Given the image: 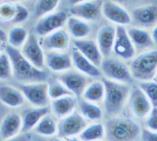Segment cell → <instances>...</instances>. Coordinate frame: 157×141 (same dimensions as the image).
Masks as SVG:
<instances>
[{"label": "cell", "mask_w": 157, "mask_h": 141, "mask_svg": "<svg viewBox=\"0 0 157 141\" xmlns=\"http://www.w3.org/2000/svg\"><path fill=\"white\" fill-rule=\"evenodd\" d=\"M6 46L7 45H5V42H2V41L0 40V55L1 53H2V51L4 50H6Z\"/></svg>", "instance_id": "obj_43"}, {"label": "cell", "mask_w": 157, "mask_h": 141, "mask_svg": "<svg viewBox=\"0 0 157 141\" xmlns=\"http://www.w3.org/2000/svg\"><path fill=\"white\" fill-rule=\"evenodd\" d=\"M50 109L48 106L44 107L29 108L25 110L22 113L21 131L26 133L34 129L39 122L45 116L48 115Z\"/></svg>", "instance_id": "obj_16"}, {"label": "cell", "mask_w": 157, "mask_h": 141, "mask_svg": "<svg viewBox=\"0 0 157 141\" xmlns=\"http://www.w3.org/2000/svg\"><path fill=\"white\" fill-rule=\"evenodd\" d=\"M107 141H136L140 134L138 124L127 118H113L105 124Z\"/></svg>", "instance_id": "obj_2"}, {"label": "cell", "mask_w": 157, "mask_h": 141, "mask_svg": "<svg viewBox=\"0 0 157 141\" xmlns=\"http://www.w3.org/2000/svg\"><path fill=\"white\" fill-rule=\"evenodd\" d=\"M28 35V31L25 28L15 26L9 30L7 35V40L10 46L18 49L25 44Z\"/></svg>", "instance_id": "obj_27"}, {"label": "cell", "mask_w": 157, "mask_h": 141, "mask_svg": "<svg viewBox=\"0 0 157 141\" xmlns=\"http://www.w3.org/2000/svg\"><path fill=\"white\" fill-rule=\"evenodd\" d=\"M86 121L83 116L77 112L62 118L58 123L57 134L59 138L75 137L86 128Z\"/></svg>", "instance_id": "obj_6"}, {"label": "cell", "mask_w": 157, "mask_h": 141, "mask_svg": "<svg viewBox=\"0 0 157 141\" xmlns=\"http://www.w3.org/2000/svg\"><path fill=\"white\" fill-rule=\"evenodd\" d=\"M77 104V101L72 96H66L52 101V110L59 118H64L71 114Z\"/></svg>", "instance_id": "obj_24"}, {"label": "cell", "mask_w": 157, "mask_h": 141, "mask_svg": "<svg viewBox=\"0 0 157 141\" xmlns=\"http://www.w3.org/2000/svg\"><path fill=\"white\" fill-rule=\"evenodd\" d=\"M12 75V67L6 53L0 55V80H7Z\"/></svg>", "instance_id": "obj_36"}, {"label": "cell", "mask_w": 157, "mask_h": 141, "mask_svg": "<svg viewBox=\"0 0 157 141\" xmlns=\"http://www.w3.org/2000/svg\"><path fill=\"white\" fill-rule=\"evenodd\" d=\"M131 73L142 81L152 79L157 71V50L150 51L137 56L131 63Z\"/></svg>", "instance_id": "obj_4"}, {"label": "cell", "mask_w": 157, "mask_h": 141, "mask_svg": "<svg viewBox=\"0 0 157 141\" xmlns=\"http://www.w3.org/2000/svg\"><path fill=\"white\" fill-rule=\"evenodd\" d=\"M23 56L36 67L42 69L45 63L42 48L34 33H29L20 51Z\"/></svg>", "instance_id": "obj_7"}, {"label": "cell", "mask_w": 157, "mask_h": 141, "mask_svg": "<svg viewBox=\"0 0 157 141\" xmlns=\"http://www.w3.org/2000/svg\"><path fill=\"white\" fill-rule=\"evenodd\" d=\"M48 97L55 100L66 96H72V94L66 88V86L58 81H55L48 86Z\"/></svg>", "instance_id": "obj_33"}, {"label": "cell", "mask_w": 157, "mask_h": 141, "mask_svg": "<svg viewBox=\"0 0 157 141\" xmlns=\"http://www.w3.org/2000/svg\"><path fill=\"white\" fill-rule=\"evenodd\" d=\"M105 95V88L102 82H94L85 90L83 96L88 102H97L102 99Z\"/></svg>", "instance_id": "obj_29"}, {"label": "cell", "mask_w": 157, "mask_h": 141, "mask_svg": "<svg viewBox=\"0 0 157 141\" xmlns=\"http://www.w3.org/2000/svg\"><path fill=\"white\" fill-rule=\"evenodd\" d=\"M152 39L155 44H157V26L153 29L152 32Z\"/></svg>", "instance_id": "obj_42"}, {"label": "cell", "mask_w": 157, "mask_h": 141, "mask_svg": "<svg viewBox=\"0 0 157 141\" xmlns=\"http://www.w3.org/2000/svg\"><path fill=\"white\" fill-rule=\"evenodd\" d=\"M129 103L133 113L140 118L146 116L151 110L149 99L139 86H135L132 90Z\"/></svg>", "instance_id": "obj_12"}, {"label": "cell", "mask_w": 157, "mask_h": 141, "mask_svg": "<svg viewBox=\"0 0 157 141\" xmlns=\"http://www.w3.org/2000/svg\"><path fill=\"white\" fill-rule=\"evenodd\" d=\"M16 11V4L9 1L0 2V21H12Z\"/></svg>", "instance_id": "obj_34"}, {"label": "cell", "mask_w": 157, "mask_h": 141, "mask_svg": "<svg viewBox=\"0 0 157 141\" xmlns=\"http://www.w3.org/2000/svg\"><path fill=\"white\" fill-rule=\"evenodd\" d=\"M0 101L5 105L16 108L22 105L25 97L21 91L9 85L0 86Z\"/></svg>", "instance_id": "obj_23"}, {"label": "cell", "mask_w": 157, "mask_h": 141, "mask_svg": "<svg viewBox=\"0 0 157 141\" xmlns=\"http://www.w3.org/2000/svg\"><path fill=\"white\" fill-rule=\"evenodd\" d=\"M34 131L39 135L51 137L57 134L58 124L53 117L47 115L39 122L34 128Z\"/></svg>", "instance_id": "obj_28"}, {"label": "cell", "mask_w": 157, "mask_h": 141, "mask_svg": "<svg viewBox=\"0 0 157 141\" xmlns=\"http://www.w3.org/2000/svg\"><path fill=\"white\" fill-rule=\"evenodd\" d=\"M78 107L82 116L90 121L99 120L102 116L101 108L88 101H80Z\"/></svg>", "instance_id": "obj_30"}, {"label": "cell", "mask_w": 157, "mask_h": 141, "mask_svg": "<svg viewBox=\"0 0 157 141\" xmlns=\"http://www.w3.org/2000/svg\"><path fill=\"white\" fill-rule=\"evenodd\" d=\"M155 78H156V81H157V71H156V74H155Z\"/></svg>", "instance_id": "obj_46"}, {"label": "cell", "mask_w": 157, "mask_h": 141, "mask_svg": "<svg viewBox=\"0 0 157 141\" xmlns=\"http://www.w3.org/2000/svg\"><path fill=\"white\" fill-rule=\"evenodd\" d=\"M75 48L96 66L102 63V54L98 45L92 40L78 39L73 42Z\"/></svg>", "instance_id": "obj_14"}, {"label": "cell", "mask_w": 157, "mask_h": 141, "mask_svg": "<svg viewBox=\"0 0 157 141\" xmlns=\"http://www.w3.org/2000/svg\"><path fill=\"white\" fill-rule=\"evenodd\" d=\"M29 17V11L24 6L19 4H16V11L12 22L13 23H20L25 21Z\"/></svg>", "instance_id": "obj_37"}, {"label": "cell", "mask_w": 157, "mask_h": 141, "mask_svg": "<svg viewBox=\"0 0 157 141\" xmlns=\"http://www.w3.org/2000/svg\"><path fill=\"white\" fill-rule=\"evenodd\" d=\"M5 51L12 64V74L17 80L25 83H32L45 82L48 79V73L33 66L17 48L8 45Z\"/></svg>", "instance_id": "obj_1"}, {"label": "cell", "mask_w": 157, "mask_h": 141, "mask_svg": "<svg viewBox=\"0 0 157 141\" xmlns=\"http://www.w3.org/2000/svg\"><path fill=\"white\" fill-rule=\"evenodd\" d=\"M142 139L143 141H157V132H153L147 129H143L142 131Z\"/></svg>", "instance_id": "obj_39"}, {"label": "cell", "mask_w": 157, "mask_h": 141, "mask_svg": "<svg viewBox=\"0 0 157 141\" xmlns=\"http://www.w3.org/2000/svg\"><path fill=\"white\" fill-rule=\"evenodd\" d=\"M66 20L67 16L63 11L48 14L42 17L36 23L35 26L36 33L40 36H46L61 29Z\"/></svg>", "instance_id": "obj_9"}, {"label": "cell", "mask_w": 157, "mask_h": 141, "mask_svg": "<svg viewBox=\"0 0 157 141\" xmlns=\"http://www.w3.org/2000/svg\"><path fill=\"white\" fill-rule=\"evenodd\" d=\"M102 3L99 1H79L70 9V13L75 17L87 21H95L100 16Z\"/></svg>", "instance_id": "obj_10"}, {"label": "cell", "mask_w": 157, "mask_h": 141, "mask_svg": "<svg viewBox=\"0 0 157 141\" xmlns=\"http://www.w3.org/2000/svg\"><path fill=\"white\" fill-rule=\"evenodd\" d=\"M71 58L72 64L80 72L92 77L101 76V72L98 67L83 56L75 48L72 49Z\"/></svg>", "instance_id": "obj_22"}, {"label": "cell", "mask_w": 157, "mask_h": 141, "mask_svg": "<svg viewBox=\"0 0 157 141\" xmlns=\"http://www.w3.org/2000/svg\"><path fill=\"white\" fill-rule=\"evenodd\" d=\"M45 64L54 72H63L71 67L72 61L71 56L67 53L52 51L47 54Z\"/></svg>", "instance_id": "obj_21"}, {"label": "cell", "mask_w": 157, "mask_h": 141, "mask_svg": "<svg viewBox=\"0 0 157 141\" xmlns=\"http://www.w3.org/2000/svg\"><path fill=\"white\" fill-rule=\"evenodd\" d=\"M128 34L132 44L134 43L139 48H148L153 45V41L151 37L145 30L134 28H130Z\"/></svg>", "instance_id": "obj_26"}, {"label": "cell", "mask_w": 157, "mask_h": 141, "mask_svg": "<svg viewBox=\"0 0 157 141\" xmlns=\"http://www.w3.org/2000/svg\"><path fill=\"white\" fill-rule=\"evenodd\" d=\"M52 141H64L61 138H59V137H58V138H55Z\"/></svg>", "instance_id": "obj_45"}, {"label": "cell", "mask_w": 157, "mask_h": 141, "mask_svg": "<svg viewBox=\"0 0 157 141\" xmlns=\"http://www.w3.org/2000/svg\"><path fill=\"white\" fill-rule=\"evenodd\" d=\"M139 87L145 94L154 107H157V83L145 82L140 83Z\"/></svg>", "instance_id": "obj_35"}, {"label": "cell", "mask_w": 157, "mask_h": 141, "mask_svg": "<svg viewBox=\"0 0 157 141\" xmlns=\"http://www.w3.org/2000/svg\"><path fill=\"white\" fill-rule=\"evenodd\" d=\"M59 3V1H38L36 2L34 12L37 17H43L55 10Z\"/></svg>", "instance_id": "obj_32"}, {"label": "cell", "mask_w": 157, "mask_h": 141, "mask_svg": "<svg viewBox=\"0 0 157 141\" xmlns=\"http://www.w3.org/2000/svg\"><path fill=\"white\" fill-rule=\"evenodd\" d=\"M22 128V120L20 115L10 113L2 120L0 125L1 138L6 140L17 135Z\"/></svg>", "instance_id": "obj_18"}, {"label": "cell", "mask_w": 157, "mask_h": 141, "mask_svg": "<svg viewBox=\"0 0 157 141\" xmlns=\"http://www.w3.org/2000/svg\"><path fill=\"white\" fill-rule=\"evenodd\" d=\"M96 141H99V140H96Z\"/></svg>", "instance_id": "obj_47"}, {"label": "cell", "mask_w": 157, "mask_h": 141, "mask_svg": "<svg viewBox=\"0 0 157 141\" xmlns=\"http://www.w3.org/2000/svg\"><path fill=\"white\" fill-rule=\"evenodd\" d=\"M31 136L28 132L18 134L17 135L4 141H31Z\"/></svg>", "instance_id": "obj_40"}, {"label": "cell", "mask_w": 157, "mask_h": 141, "mask_svg": "<svg viewBox=\"0 0 157 141\" xmlns=\"http://www.w3.org/2000/svg\"><path fill=\"white\" fill-rule=\"evenodd\" d=\"M115 32V28L110 26L102 27L98 32V46L101 54L105 57L110 55L113 48Z\"/></svg>", "instance_id": "obj_20"}, {"label": "cell", "mask_w": 157, "mask_h": 141, "mask_svg": "<svg viewBox=\"0 0 157 141\" xmlns=\"http://www.w3.org/2000/svg\"><path fill=\"white\" fill-rule=\"evenodd\" d=\"M67 26L71 35L77 40L83 39L90 32V26L84 21L75 17H69L67 20Z\"/></svg>", "instance_id": "obj_25"}, {"label": "cell", "mask_w": 157, "mask_h": 141, "mask_svg": "<svg viewBox=\"0 0 157 141\" xmlns=\"http://www.w3.org/2000/svg\"><path fill=\"white\" fill-rule=\"evenodd\" d=\"M105 88L104 108L107 114L115 115L120 112L129 93L128 86L104 78Z\"/></svg>", "instance_id": "obj_3"}, {"label": "cell", "mask_w": 157, "mask_h": 141, "mask_svg": "<svg viewBox=\"0 0 157 141\" xmlns=\"http://www.w3.org/2000/svg\"><path fill=\"white\" fill-rule=\"evenodd\" d=\"M102 11L106 18L120 25H128L131 18L128 12L120 6L111 1H105L102 4Z\"/></svg>", "instance_id": "obj_13"}, {"label": "cell", "mask_w": 157, "mask_h": 141, "mask_svg": "<svg viewBox=\"0 0 157 141\" xmlns=\"http://www.w3.org/2000/svg\"><path fill=\"white\" fill-rule=\"evenodd\" d=\"M61 82L66 88L75 96L80 97L83 94L86 84L85 77L74 71L66 72L59 77Z\"/></svg>", "instance_id": "obj_15"}, {"label": "cell", "mask_w": 157, "mask_h": 141, "mask_svg": "<svg viewBox=\"0 0 157 141\" xmlns=\"http://www.w3.org/2000/svg\"><path fill=\"white\" fill-rule=\"evenodd\" d=\"M48 85L45 82L25 83L20 86L24 97L35 107L48 106Z\"/></svg>", "instance_id": "obj_5"}, {"label": "cell", "mask_w": 157, "mask_h": 141, "mask_svg": "<svg viewBox=\"0 0 157 141\" xmlns=\"http://www.w3.org/2000/svg\"><path fill=\"white\" fill-rule=\"evenodd\" d=\"M0 40L2 42H6L7 40V35L4 31L0 28Z\"/></svg>", "instance_id": "obj_41"}, {"label": "cell", "mask_w": 157, "mask_h": 141, "mask_svg": "<svg viewBox=\"0 0 157 141\" xmlns=\"http://www.w3.org/2000/svg\"><path fill=\"white\" fill-rule=\"evenodd\" d=\"M134 20L139 25L149 28L157 23V6L148 5L137 8L132 12Z\"/></svg>", "instance_id": "obj_19"}, {"label": "cell", "mask_w": 157, "mask_h": 141, "mask_svg": "<svg viewBox=\"0 0 157 141\" xmlns=\"http://www.w3.org/2000/svg\"><path fill=\"white\" fill-rule=\"evenodd\" d=\"M101 66L103 73L109 79L124 83L132 81L130 70L120 61L108 58L102 61Z\"/></svg>", "instance_id": "obj_8"}, {"label": "cell", "mask_w": 157, "mask_h": 141, "mask_svg": "<svg viewBox=\"0 0 157 141\" xmlns=\"http://www.w3.org/2000/svg\"><path fill=\"white\" fill-rule=\"evenodd\" d=\"M104 134L103 126L96 123L86 127L80 134L79 137L82 141H96L101 139Z\"/></svg>", "instance_id": "obj_31"}, {"label": "cell", "mask_w": 157, "mask_h": 141, "mask_svg": "<svg viewBox=\"0 0 157 141\" xmlns=\"http://www.w3.org/2000/svg\"><path fill=\"white\" fill-rule=\"evenodd\" d=\"M70 37L68 33L63 29L56 30L45 36L42 46L48 50L63 51L68 48Z\"/></svg>", "instance_id": "obj_17"}, {"label": "cell", "mask_w": 157, "mask_h": 141, "mask_svg": "<svg viewBox=\"0 0 157 141\" xmlns=\"http://www.w3.org/2000/svg\"><path fill=\"white\" fill-rule=\"evenodd\" d=\"M115 31L113 45L115 53L125 59L132 58L135 55V50L126 29L123 26L119 25L117 27Z\"/></svg>", "instance_id": "obj_11"}, {"label": "cell", "mask_w": 157, "mask_h": 141, "mask_svg": "<svg viewBox=\"0 0 157 141\" xmlns=\"http://www.w3.org/2000/svg\"><path fill=\"white\" fill-rule=\"evenodd\" d=\"M147 126L153 130H157V107H154L147 121Z\"/></svg>", "instance_id": "obj_38"}, {"label": "cell", "mask_w": 157, "mask_h": 141, "mask_svg": "<svg viewBox=\"0 0 157 141\" xmlns=\"http://www.w3.org/2000/svg\"><path fill=\"white\" fill-rule=\"evenodd\" d=\"M67 141H82V140L80 139H78L76 137H71L67 138Z\"/></svg>", "instance_id": "obj_44"}]
</instances>
